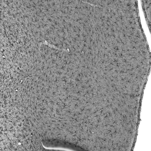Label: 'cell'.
<instances>
[{
    "label": "cell",
    "mask_w": 151,
    "mask_h": 151,
    "mask_svg": "<svg viewBox=\"0 0 151 151\" xmlns=\"http://www.w3.org/2000/svg\"><path fill=\"white\" fill-rule=\"evenodd\" d=\"M58 144L52 142L51 140H47L43 141L42 142L43 145L45 147L49 148H61L64 149H75V150H78L80 149L78 146L69 143L67 142H62L59 140L60 144H58L56 140H54Z\"/></svg>",
    "instance_id": "1"
}]
</instances>
